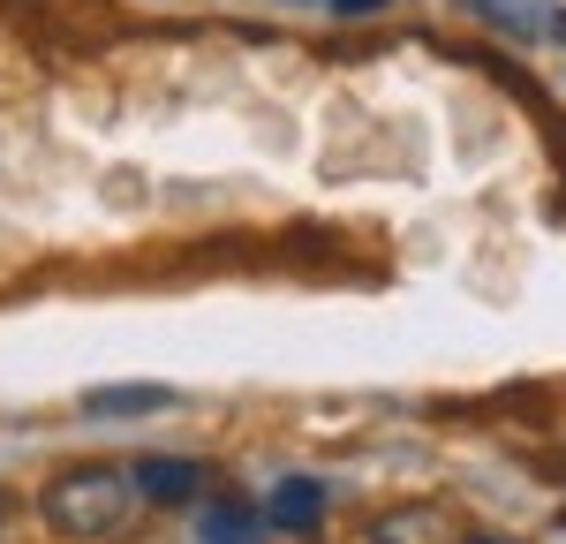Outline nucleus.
<instances>
[{
	"instance_id": "nucleus-1",
	"label": "nucleus",
	"mask_w": 566,
	"mask_h": 544,
	"mask_svg": "<svg viewBox=\"0 0 566 544\" xmlns=\"http://www.w3.org/2000/svg\"><path fill=\"white\" fill-rule=\"evenodd\" d=\"M39 514H45L53 537L98 544V537H114V530L136 514V484H129V469L84 461V469H61V477L39 492Z\"/></svg>"
},
{
	"instance_id": "nucleus-5",
	"label": "nucleus",
	"mask_w": 566,
	"mask_h": 544,
	"mask_svg": "<svg viewBox=\"0 0 566 544\" xmlns=\"http://www.w3.org/2000/svg\"><path fill=\"white\" fill-rule=\"evenodd\" d=\"M197 537L205 544H258V506H197Z\"/></svg>"
},
{
	"instance_id": "nucleus-6",
	"label": "nucleus",
	"mask_w": 566,
	"mask_h": 544,
	"mask_svg": "<svg viewBox=\"0 0 566 544\" xmlns=\"http://www.w3.org/2000/svg\"><path fill=\"white\" fill-rule=\"evenodd\" d=\"M114 408H167V386H136V394H91V416H114Z\"/></svg>"
},
{
	"instance_id": "nucleus-3",
	"label": "nucleus",
	"mask_w": 566,
	"mask_h": 544,
	"mask_svg": "<svg viewBox=\"0 0 566 544\" xmlns=\"http://www.w3.org/2000/svg\"><path fill=\"white\" fill-rule=\"evenodd\" d=\"M370 544H453V522L446 506H392L370 522Z\"/></svg>"
},
{
	"instance_id": "nucleus-8",
	"label": "nucleus",
	"mask_w": 566,
	"mask_h": 544,
	"mask_svg": "<svg viewBox=\"0 0 566 544\" xmlns=\"http://www.w3.org/2000/svg\"><path fill=\"white\" fill-rule=\"evenodd\" d=\"M0 514H8V499H0Z\"/></svg>"
},
{
	"instance_id": "nucleus-2",
	"label": "nucleus",
	"mask_w": 566,
	"mask_h": 544,
	"mask_svg": "<svg viewBox=\"0 0 566 544\" xmlns=\"http://www.w3.org/2000/svg\"><path fill=\"white\" fill-rule=\"evenodd\" d=\"M264 522H272V530H287V537L317 530V522H325V484H317V477H280L272 499H264Z\"/></svg>"
},
{
	"instance_id": "nucleus-4",
	"label": "nucleus",
	"mask_w": 566,
	"mask_h": 544,
	"mask_svg": "<svg viewBox=\"0 0 566 544\" xmlns=\"http://www.w3.org/2000/svg\"><path fill=\"white\" fill-rule=\"evenodd\" d=\"M129 484H136V499H151V506H189L205 477H197L189 461H136Z\"/></svg>"
},
{
	"instance_id": "nucleus-7",
	"label": "nucleus",
	"mask_w": 566,
	"mask_h": 544,
	"mask_svg": "<svg viewBox=\"0 0 566 544\" xmlns=\"http://www.w3.org/2000/svg\"><path fill=\"white\" fill-rule=\"evenodd\" d=\"M333 8H348V15H363V8H386V0H333Z\"/></svg>"
}]
</instances>
